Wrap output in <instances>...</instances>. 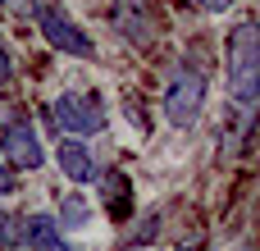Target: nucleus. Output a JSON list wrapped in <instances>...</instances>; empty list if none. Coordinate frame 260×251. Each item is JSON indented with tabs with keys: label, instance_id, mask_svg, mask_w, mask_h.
<instances>
[{
	"label": "nucleus",
	"instance_id": "f257e3e1",
	"mask_svg": "<svg viewBox=\"0 0 260 251\" xmlns=\"http://www.w3.org/2000/svg\"><path fill=\"white\" fill-rule=\"evenodd\" d=\"M224 69H229V91L238 105H251L260 96V27L251 18L233 23L224 41Z\"/></svg>",
	"mask_w": 260,
	"mask_h": 251
},
{
	"label": "nucleus",
	"instance_id": "f03ea898",
	"mask_svg": "<svg viewBox=\"0 0 260 251\" xmlns=\"http://www.w3.org/2000/svg\"><path fill=\"white\" fill-rule=\"evenodd\" d=\"M46 114H50V123H55V128H64V133H69V137H78V142H87V137L105 133V123H110V114H105V105H101V96H96V91H64Z\"/></svg>",
	"mask_w": 260,
	"mask_h": 251
},
{
	"label": "nucleus",
	"instance_id": "7ed1b4c3",
	"mask_svg": "<svg viewBox=\"0 0 260 251\" xmlns=\"http://www.w3.org/2000/svg\"><path fill=\"white\" fill-rule=\"evenodd\" d=\"M32 18H37V27H41L46 46H55L59 55H73V59L96 64V46H91L87 27H78V18H69L59 5H37V9H32Z\"/></svg>",
	"mask_w": 260,
	"mask_h": 251
},
{
	"label": "nucleus",
	"instance_id": "20e7f679",
	"mask_svg": "<svg viewBox=\"0 0 260 251\" xmlns=\"http://www.w3.org/2000/svg\"><path fill=\"white\" fill-rule=\"evenodd\" d=\"M206 110V73L201 69H178L165 87V119L174 128H192Z\"/></svg>",
	"mask_w": 260,
	"mask_h": 251
},
{
	"label": "nucleus",
	"instance_id": "39448f33",
	"mask_svg": "<svg viewBox=\"0 0 260 251\" xmlns=\"http://www.w3.org/2000/svg\"><path fill=\"white\" fill-rule=\"evenodd\" d=\"M41 160H46V151L27 119H14L0 128V165L9 174H32V169H41Z\"/></svg>",
	"mask_w": 260,
	"mask_h": 251
},
{
	"label": "nucleus",
	"instance_id": "423d86ee",
	"mask_svg": "<svg viewBox=\"0 0 260 251\" xmlns=\"http://www.w3.org/2000/svg\"><path fill=\"white\" fill-rule=\"evenodd\" d=\"M110 23H114V32H119L123 41H133V46H151V37H155L151 0H114Z\"/></svg>",
	"mask_w": 260,
	"mask_h": 251
},
{
	"label": "nucleus",
	"instance_id": "0eeeda50",
	"mask_svg": "<svg viewBox=\"0 0 260 251\" xmlns=\"http://www.w3.org/2000/svg\"><path fill=\"white\" fill-rule=\"evenodd\" d=\"M18 233H23V247H32V251H78L55 215H23Z\"/></svg>",
	"mask_w": 260,
	"mask_h": 251
},
{
	"label": "nucleus",
	"instance_id": "6e6552de",
	"mask_svg": "<svg viewBox=\"0 0 260 251\" xmlns=\"http://www.w3.org/2000/svg\"><path fill=\"white\" fill-rule=\"evenodd\" d=\"M55 160H59L64 178H69V183H78V187L96 178V155H91V146H87V142H78V137H64V142H59V151H55Z\"/></svg>",
	"mask_w": 260,
	"mask_h": 251
},
{
	"label": "nucleus",
	"instance_id": "1a4fd4ad",
	"mask_svg": "<svg viewBox=\"0 0 260 251\" xmlns=\"http://www.w3.org/2000/svg\"><path fill=\"white\" fill-rule=\"evenodd\" d=\"M101 201L114 219H128V206H133V187H128V174L123 169H110L101 178Z\"/></svg>",
	"mask_w": 260,
	"mask_h": 251
},
{
	"label": "nucleus",
	"instance_id": "9d476101",
	"mask_svg": "<svg viewBox=\"0 0 260 251\" xmlns=\"http://www.w3.org/2000/svg\"><path fill=\"white\" fill-rule=\"evenodd\" d=\"M23 247V233H18V215H9L0 206V251H18Z\"/></svg>",
	"mask_w": 260,
	"mask_h": 251
},
{
	"label": "nucleus",
	"instance_id": "9b49d317",
	"mask_svg": "<svg viewBox=\"0 0 260 251\" xmlns=\"http://www.w3.org/2000/svg\"><path fill=\"white\" fill-rule=\"evenodd\" d=\"M59 215H64V224H59V229H78V224H87V215H91V210H87V201H82V197H64Z\"/></svg>",
	"mask_w": 260,
	"mask_h": 251
},
{
	"label": "nucleus",
	"instance_id": "f8f14e48",
	"mask_svg": "<svg viewBox=\"0 0 260 251\" xmlns=\"http://www.w3.org/2000/svg\"><path fill=\"white\" fill-rule=\"evenodd\" d=\"M0 9H5V14H18V18H27V14L37 9V0H0Z\"/></svg>",
	"mask_w": 260,
	"mask_h": 251
},
{
	"label": "nucleus",
	"instance_id": "ddd939ff",
	"mask_svg": "<svg viewBox=\"0 0 260 251\" xmlns=\"http://www.w3.org/2000/svg\"><path fill=\"white\" fill-rule=\"evenodd\" d=\"M14 78V59H9V50H5V41H0V87Z\"/></svg>",
	"mask_w": 260,
	"mask_h": 251
},
{
	"label": "nucleus",
	"instance_id": "4468645a",
	"mask_svg": "<svg viewBox=\"0 0 260 251\" xmlns=\"http://www.w3.org/2000/svg\"><path fill=\"white\" fill-rule=\"evenodd\" d=\"M197 9H206V14H224V9H233V0H197Z\"/></svg>",
	"mask_w": 260,
	"mask_h": 251
},
{
	"label": "nucleus",
	"instance_id": "2eb2a0df",
	"mask_svg": "<svg viewBox=\"0 0 260 251\" xmlns=\"http://www.w3.org/2000/svg\"><path fill=\"white\" fill-rule=\"evenodd\" d=\"M9 192H14V174L0 165V197H9Z\"/></svg>",
	"mask_w": 260,
	"mask_h": 251
},
{
	"label": "nucleus",
	"instance_id": "dca6fc26",
	"mask_svg": "<svg viewBox=\"0 0 260 251\" xmlns=\"http://www.w3.org/2000/svg\"><path fill=\"white\" fill-rule=\"evenodd\" d=\"M178 251H206V242L197 238V242H183V247H178Z\"/></svg>",
	"mask_w": 260,
	"mask_h": 251
}]
</instances>
